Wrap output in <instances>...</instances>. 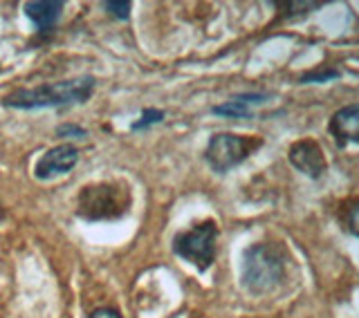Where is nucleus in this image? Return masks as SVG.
<instances>
[{
	"label": "nucleus",
	"instance_id": "f257e3e1",
	"mask_svg": "<svg viewBox=\"0 0 359 318\" xmlns=\"http://www.w3.org/2000/svg\"><path fill=\"white\" fill-rule=\"evenodd\" d=\"M287 251L280 244L256 242L243 251L241 282L254 296L272 293L285 282L287 276Z\"/></svg>",
	"mask_w": 359,
	"mask_h": 318
},
{
	"label": "nucleus",
	"instance_id": "f03ea898",
	"mask_svg": "<svg viewBox=\"0 0 359 318\" xmlns=\"http://www.w3.org/2000/svg\"><path fill=\"white\" fill-rule=\"evenodd\" d=\"M95 76H74L56 83H43L39 88H20L3 99L5 108L14 110H41L61 108L72 104H86L95 92Z\"/></svg>",
	"mask_w": 359,
	"mask_h": 318
},
{
	"label": "nucleus",
	"instance_id": "7ed1b4c3",
	"mask_svg": "<svg viewBox=\"0 0 359 318\" xmlns=\"http://www.w3.org/2000/svg\"><path fill=\"white\" fill-rule=\"evenodd\" d=\"M130 207V193L119 181H101L90 184L79 193L76 215L88 222L121 218Z\"/></svg>",
	"mask_w": 359,
	"mask_h": 318
},
{
	"label": "nucleus",
	"instance_id": "20e7f679",
	"mask_svg": "<svg viewBox=\"0 0 359 318\" xmlns=\"http://www.w3.org/2000/svg\"><path fill=\"white\" fill-rule=\"evenodd\" d=\"M218 224L213 220H202L200 224L177 233L173 237V254L187 263L194 265L198 271H207L218 251Z\"/></svg>",
	"mask_w": 359,
	"mask_h": 318
},
{
	"label": "nucleus",
	"instance_id": "39448f33",
	"mask_svg": "<svg viewBox=\"0 0 359 318\" xmlns=\"http://www.w3.org/2000/svg\"><path fill=\"white\" fill-rule=\"evenodd\" d=\"M261 137H243L233 132H216L205 148V159L213 173H229L231 168L241 166L256 148H261Z\"/></svg>",
	"mask_w": 359,
	"mask_h": 318
},
{
	"label": "nucleus",
	"instance_id": "423d86ee",
	"mask_svg": "<svg viewBox=\"0 0 359 318\" xmlns=\"http://www.w3.org/2000/svg\"><path fill=\"white\" fill-rule=\"evenodd\" d=\"M287 157H290V164L310 179H321L325 175V170H328V159H325L319 141H314V139L294 141L290 146Z\"/></svg>",
	"mask_w": 359,
	"mask_h": 318
},
{
	"label": "nucleus",
	"instance_id": "0eeeda50",
	"mask_svg": "<svg viewBox=\"0 0 359 318\" xmlns=\"http://www.w3.org/2000/svg\"><path fill=\"white\" fill-rule=\"evenodd\" d=\"M79 151L72 144H59L45 153L36 166H34V177L36 179H52L56 175H65L76 166Z\"/></svg>",
	"mask_w": 359,
	"mask_h": 318
},
{
	"label": "nucleus",
	"instance_id": "6e6552de",
	"mask_svg": "<svg viewBox=\"0 0 359 318\" xmlns=\"http://www.w3.org/2000/svg\"><path fill=\"white\" fill-rule=\"evenodd\" d=\"M328 130L339 148H346L348 144H359V104H351L337 110L330 117Z\"/></svg>",
	"mask_w": 359,
	"mask_h": 318
},
{
	"label": "nucleus",
	"instance_id": "1a4fd4ad",
	"mask_svg": "<svg viewBox=\"0 0 359 318\" xmlns=\"http://www.w3.org/2000/svg\"><path fill=\"white\" fill-rule=\"evenodd\" d=\"M63 9V0H32V3H25V16L39 32H48L59 22Z\"/></svg>",
	"mask_w": 359,
	"mask_h": 318
},
{
	"label": "nucleus",
	"instance_id": "9d476101",
	"mask_svg": "<svg viewBox=\"0 0 359 318\" xmlns=\"http://www.w3.org/2000/svg\"><path fill=\"white\" fill-rule=\"evenodd\" d=\"M267 101V95L261 92H245V95H236L233 99L224 101L220 106H213L211 112L218 117H227V119H252L254 106H261Z\"/></svg>",
	"mask_w": 359,
	"mask_h": 318
},
{
	"label": "nucleus",
	"instance_id": "9b49d317",
	"mask_svg": "<svg viewBox=\"0 0 359 318\" xmlns=\"http://www.w3.org/2000/svg\"><path fill=\"white\" fill-rule=\"evenodd\" d=\"M339 222L348 233L359 237V198H351L341 204L339 207Z\"/></svg>",
	"mask_w": 359,
	"mask_h": 318
},
{
	"label": "nucleus",
	"instance_id": "f8f14e48",
	"mask_svg": "<svg viewBox=\"0 0 359 318\" xmlns=\"http://www.w3.org/2000/svg\"><path fill=\"white\" fill-rule=\"evenodd\" d=\"M341 76V70H337V67H330V65H319L314 67V70H308L299 76V83H328L332 78H339Z\"/></svg>",
	"mask_w": 359,
	"mask_h": 318
},
{
	"label": "nucleus",
	"instance_id": "ddd939ff",
	"mask_svg": "<svg viewBox=\"0 0 359 318\" xmlns=\"http://www.w3.org/2000/svg\"><path fill=\"white\" fill-rule=\"evenodd\" d=\"M164 110H160V108H146L142 115H140V119L137 121H133V126H130V130L133 132H140V130H149L151 126H155V123H162L164 121Z\"/></svg>",
	"mask_w": 359,
	"mask_h": 318
},
{
	"label": "nucleus",
	"instance_id": "4468645a",
	"mask_svg": "<svg viewBox=\"0 0 359 318\" xmlns=\"http://www.w3.org/2000/svg\"><path fill=\"white\" fill-rule=\"evenodd\" d=\"M276 7L278 9H290V11H285L283 16L285 18H294V16H306L314 9H321L323 3H276Z\"/></svg>",
	"mask_w": 359,
	"mask_h": 318
},
{
	"label": "nucleus",
	"instance_id": "2eb2a0df",
	"mask_svg": "<svg viewBox=\"0 0 359 318\" xmlns=\"http://www.w3.org/2000/svg\"><path fill=\"white\" fill-rule=\"evenodd\" d=\"M101 7H104L112 18L128 20L130 9H133V3H115V0H106V3H101Z\"/></svg>",
	"mask_w": 359,
	"mask_h": 318
},
{
	"label": "nucleus",
	"instance_id": "dca6fc26",
	"mask_svg": "<svg viewBox=\"0 0 359 318\" xmlns=\"http://www.w3.org/2000/svg\"><path fill=\"white\" fill-rule=\"evenodd\" d=\"M56 134H59V137H70V139H83L88 137V130L76 126V123H61V126L56 128Z\"/></svg>",
	"mask_w": 359,
	"mask_h": 318
},
{
	"label": "nucleus",
	"instance_id": "f3484780",
	"mask_svg": "<svg viewBox=\"0 0 359 318\" xmlns=\"http://www.w3.org/2000/svg\"><path fill=\"white\" fill-rule=\"evenodd\" d=\"M88 318H121V314L117 310H110V307H101V310H95Z\"/></svg>",
	"mask_w": 359,
	"mask_h": 318
},
{
	"label": "nucleus",
	"instance_id": "a211bd4d",
	"mask_svg": "<svg viewBox=\"0 0 359 318\" xmlns=\"http://www.w3.org/2000/svg\"><path fill=\"white\" fill-rule=\"evenodd\" d=\"M0 218H3V207H0Z\"/></svg>",
	"mask_w": 359,
	"mask_h": 318
}]
</instances>
